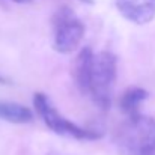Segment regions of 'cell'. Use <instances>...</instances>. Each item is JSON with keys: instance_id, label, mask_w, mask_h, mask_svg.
<instances>
[{"instance_id": "8fae6325", "label": "cell", "mask_w": 155, "mask_h": 155, "mask_svg": "<svg viewBox=\"0 0 155 155\" xmlns=\"http://www.w3.org/2000/svg\"><path fill=\"white\" fill-rule=\"evenodd\" d=\"M149 155H155V151H154V152H152V154H149Z\"/></svg>"}, {"instance_id": "277c9868", "label": "cell", "mask_w": 155, "mask_h": 155, "mask_svg": "<svg viewBox=\"0 0 155 155\" xmlns=\"http://www.w3.org/2000/svg\"><path fill=\"white\" fill-rule=\"evenodd\" d=\"M33 104H35L38 114L45 122V125L51 131L60 134V136H69V137H74L77 140H97L101 137L100 133L92 131V130H86V128L65 119L63 116H60L59 111L50 104L48 98L44 94H35Z\"/></svg>"}, {"instance_id": "5b68a950", "label": "cell", "mask_w": 155, "mask_h": 155, "mask_svg": "<svg viewBox=\"0 0 155 155\" xmlns=\"http://www.w3.org/2000/svg\"><path fill=\"white\" fill-rule=\"evenodd\" d=\"M117 11L134 24H148L155 18V0H116Z\"/></svg>"}, {"instance_id": "7a4b0ae2", "label": "cell", "mask_w": 155, "mask_h": 155, "mask_svg": "<svg viewBox=\"0 0 155 155\" xmlns=\"http://www.w3.org/2000/svg\"><path fill=\"white\" fill-rule=\"evenodd\" d=\"M116 72L117 65L113 53L101 51L94 54L87 94L103 110H108L111 105V91L116 81Z\"/></svg>"}, {"instance_id": "ba28073f", "label": "cell", "mask_w": 155, "mask_h": 155, "mask_svg": "<svg viewBox=\"0 0 155 155\" xmlns=\"http://www.w3.org/2000/svg\"><path fill=\"white\" fill-rule=\"evenodd\" d=\"M0 119L12 124H26L33 119V113L26 105L0 101Z\"/></svg>"}, {"instance_id": "8992f818", "label": "cell", "mask_w": 155, "mask_h": 155, "mask_svg": "<svg viewBox=\"0 0 155 155\" xmlns=\"http://www.w3.org/2000/svg\"><path fill=\"white\" fill-rule=\"evenodd\" d=\"M92 62H94V53L89 47H84L83 50H80L75 59V63H74V80H75L78 91L83 94H87L89 91Z\"/></svg>"}, {"instance_id": "9c48e42d", "label": "cell", "mask_w": 155, "mask_h": 155, "mask_svg": "<svg viewBox=\"0 0 155 155\" xmlns=\"http://www.w3.org/2000/svg\"><path fill=\"white\" fill-rule=\"evenodd\" d=\"M11 81L6 78V77H3V75H0V84H9Z\"/></svg>"}, {"instance_id": "3957f363", "label": "cell", "mask_w": 155, "mask_h": 155, "mask_svg": "<svg viewBox=\"0 0 155 155\" xmlns=\"http://www.w3.org/2000/svg\"><path fill=\"white\" fill-rule=\"evenodd\" d=\"M84 36V24L71 8H60L53 15V48L60 54L75 51Z\"/></svg>"}, {"instance_id": "52a82bcc", "label": "cell", "mask_w": 155, "mask_h": 155, "mask_svg": "<svg viewBox=\"0 0 155 155\" xmlns=\"http://www.w3.org/2000/svg\"><path fill=\"white\" fill-rule=\"evenodd\" d=\"M148 97H149V94H148L146 89L133 86V87L127 89V91L124 92V95L120 97L119 107H120V110H122L125 114H128V116L137 114L139 107L145 103V100H146Z\"/></svg>"}, {"instance_id": "6da1fadb", "label": "cell", "mask_w": 155, "mask_h": 155, "mask_svg": "<svg viewBox=\"0 0 155 155\" xmlns=\"http://www.w3.org/2000/svg\"><path fill=\"white\" fill-rule=\"evenodd\" d=\"M116 140L127 155H149L155 151V117L146 114L128 116L117 133Z\"/></svg>"}, {"instance_id": "30bf717a", "label": "cell", "mask_w": 155, "mask_h": 155, "mask_svg": "<svg viewBox=\"0 0 155 155\" xmlns=\"http://www.w3.org/2000/svg\"><path fill=\"white\" fill-rule=\"evenodd\" d=\"M15 3H32V0H12Z\"/></svg>"}]
</instances>
